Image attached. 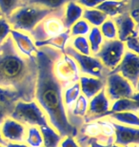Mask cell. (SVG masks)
Returning <instances> with one entry per match:
<instances>
[{"mask_svg": "<svg viewBox=\"0 0 139 147\" xmlns=\"http://www.w3.org/2000/svg\"><path fill=\"white\" fill-rule=\"evenodd\" d=\"M63 54L52 47L38 48L36 60L38 66L34 99L48 117L49 124L58 132L61 137L75 138L77 130L69 121L63 102V83L54 72V64Z\"/></svg>", "mask_w": 139, "mask_h": 147, "instance_id": "1", "label": "cell"}, {"mask_svg": "<svg viewBox=\"0 0 139 147\" xmlns=\"http://www.w3.org/2000/svg\"><path fill=\"white\" fill-rule=\"evenodd\" d=\"M37 72L36 57L23 55L11 36L0 44V87L11 88L18 93L21 100L32 101L34 99Z\"/></svg>", "mask_w": 139, "mask_h": 147, "instance_id": "2", "label": "cell"}, {"mask_svg": "<svg viewBox=\"0 0 139 147\" xmlns=\"http://www.w3.org/2000/svg\"><path fill=\"white\" fill-rule=\"evenodd\" d=\"M75 140L79 147H89L93 142L111 145L114 140L112 122L104 119L84 123L77 130Z\"/></svg>", "mask_w": 139, "mask_h": 147, "instance_id": "3", "label": "cell"}, {"mask_svg": "<svg viewBox=\"0 0 139 147\" xmlns=\"http://www.w3.org/2000/svg\"><path fill=\"white\" fill-rule=\"evenodd\" d=\"M55 10H49L39 6L23 4L21 7L16 9L8 17L7 20L13 30L30 34L41 20L51 14Z\"/></svg>", "mask_w": 139, "mask_h": 147, "instance_id": "4", "label": "cell"}, {"mask_svg": "<svg viewBox=\"0 0 139 147\" xmlns=\"http://www.w3.org/2000/svg\"><path fill=\"white\" fill-rule=\"evenodd\" d=\"M10 117L25 126L41 127L49 124L48 117L35 100L16 101Z\"/></svg>", "mask_w": 139, "mask_h": 147, "instance_id": "5", "label": "cell"}, {"mask_svg": "<svg viewBox=\"0 0 139 147\" xmlns=\"http://www.w3.org/2000/svg\"><path fill=\"white\" fill-rule=\"evenodd\" d=\"M64 53L75 61L81 76H88L106 80L107 76L110 75L111 70L106 68L98 58L94 55H86L76 52L69 43L65 47Z\"/></svg>", "mask_w": 139, "mask_h": 147, "instance_id": "6", "label": "cell"}, {"mask_svg": "<svg viewBox=\"0 0 139 147\" xmlns=\"http://www.w3.org/2000/svg\"><path fill=\"white\" fill-rule=\"evenodd\" d=\"M65 6L54 11L35 26L29 34L34 42L44 41L58 36L67 30L63 22Z\"/></svg>", "mask_w": 139, "mask_h": 147, "instance_id": "7", "label": "cell"}, {"mask_svg": "<svg viewBox=\"0 0 139 147\" xmlns=\"http://www.w3.org/2000/svg\"><path fill=\"white\" fill-rule=\"evenodd\" d=\"M104 89L111 102L120 98H131L134 100L139 99L138 90L135 89L120 74L110 73V75L106 78Z\"/></svg>", "mask_w": 139, "mask_h": 147, "instance_id": "8", "label": "cell"}, {"mask_svg": "<svg viewBox=\"0 0 139 147\" xmlns=\"http://www.w3.org/2000/svg\"><path fill=\"white\" fill-rule=\"evenodd\" d=\"M126 52L125 43L118 39L104 40L98 52L93 55L101 61L106 68L112 71L122 59Z\"/></svg>", "mask_w": 139, "mask_h": 147, "instance_id": "9", "label": "cell"}, {"mask_svg": "<svg viewBox=\"0 0 139 147\" xmlns=\"http://www.w3.org/2000/svg\"><path fill=\"white\" fill-rule=\"evenodd\" d=\"M54 72L65 88L78 82L81 76L76 62L65 53L61 54L55 61Z\"/></svg>", "mask_w": 139, "mask_h": 147, "instance_id": "10", "label": "cell"}, {"mask_svg": "<svg viewBox=\"0 0 139 147\" xmlns=\"http://www.w3.org/2000/svg\"><path fill=\"white\" fill-rule=\"evenodd\" d=\"M111 73L120 74L135 89L138 90L139 82V57L138 54L126 50L122 59Z\"/></svg>", "mask_w": 139, "mask_h": 147, "instance_id": "11", "label": "cell"}, {"mask_svg": "<svg viewBox=\"0 0 139 147\" xmlns=\"http://www.w3.org/2000/svg\"><path fill=\"white\" fill-rule=\"evenodd\" d=\"M111 102L106 95L105 89H102L89 101L87 113L83 117L84 123L106 119L111 114Z\"/></svg>", "mask_w": 139, "mask_h": 147, "instance_id": "12", "label": "cell"}, {"mask_svg": "<svg viewBox=\"0 0 139 147\" xmlns=\"http://www.w3.org/2000/svg\"><path fill=\"white\" fill-rule=\"evenodd\" d=\"M117 30L118 40L126 42L132 37L138 36V24L130 16L129 11L112 17Z\"/></svg>", "mask_w": 139, "mask_h": 147, "instance_id": "13", "label": "cell"}, {"mask_svg": "<svg viewBox=\"0 0 139 147\" xmlns=\"http://www.w3.org/2000/svg\"><path fill=\"white\" fill-rule=\"evenodd\" d=\"M27 126L20 123L11 117H7L0 126L2 138L8 142H24Z\"/></svg>", "mask_w": 139, "mask_h": 147, "instance_id": "14", "label": "cell"}, {"mask_svg": "<svg viewBox=\"0 0 139 147\" xmlns=\"http://www.w3.org/2000/svg\"><path fill=\"white\" fill-rule=\"evenodd\" d=\"M112 122L114 128V144L120 146H134L139 143V129Z\"/></svg>", "mask_w": 139, "mask_h": 147, "instance_id": "15", "label": "cell"}, {"mask_svg": "<svg viewBox=\"0 0 139 147\" xmlns=\"http://www.w3.org/2000/svg\"><path fill=\"white\" fill-rule=\"evenodd\" d=\"M11 37L13 39L16 49L21 53L23 55L27 57H36L38 48L35 46L34 41L27 33H23L20 31H15L11 29Z\"/></svg>", "mask_w": 139, "mask_h": 147, "instance_id": "16", "label": "cell"}, {"mask_svg": "<svg viewBox=\"0 0 139 147\" xmlns=\"http://www.w3.org/2000/svg\"><path fill=\"white\" fill-rule=\"evenodd\" d=\"M78 82L80 85L81 94L89 100L96 96L102 89H104L106 85V80L88 76H80Z\"/></svg>", "mask_w": 139, "mask_h": 147, "instance_id": "17", "label": "cell"}, {"mask_svg": "<svg viewBox=\"0 0 139 147\" xmlns=\"http://www.w3.org/2000/svg\"><path fill=\"white\" fill-rule=\"evenodd\" d=\"M95 9L112 18L121 13L130 11V2L125 0H105Z\"/></svg>", "mask_w": 139, "mask_h": 147, "instance_id": "18", "label": "cell"}, {"mask_svg": "<svg viewBox=\"0 0 139 147\" xmlns=\"http://www.w3.org/2000/svg\"><path fill=\"white\" fill-rule=\"evenodd\" d=\"M83 11H84L83 7H81L80 5H78L75 1H69L65 5L63 22L65 28L67 30H70L71 27L76 21L81 19L82 14H83Z\"/></svg>", "mask_w": 139, "mask_h": 147, "instance_id": "19", "label": "cell"}, {"mask_svg": "<svg viewBox=\"0 0 139 147\" xmlns=\"http://www.w3.org/2000/svg\"><path fill=\"white\" fill-rule=\"evenodd\" d=\"M106 119L111 121L119 123V124L132 126V127H138L139 126V117L138 113L134 112H120V113H112L106 117Z\"/></svg>", "mask_w": 139, "mask_h": 147, "instance_id": "20", "label": "cell"}, {"mask_svg": "<svg viewBox=\"0 0 139 147\" xmlns=\"http://www.w3.org/2000/svg\"><path fill=\"white\" fill-rule=\"evenodd\" d=\"M71 38L72 37H71V34H70V30H66L62 34H58V36H54L52 38H49V39L44 40V41L34 42V44L37 48L45 47V46H50V47H52V48H54V49L59 50V51H61L62 53H64L65 47L67 46L68 41H69Z\"/></svg>", "mask_w": 139, "mask_h": 147, "instance_id": "21", "label": "cell"}, {"mask_svg": "<svg viewBox=\"0 0 139 147\" xmlns=\"http://www.w3.org/2000/svg\"><path fill=\"white\" fill-rule=\"evenodd\" d=\"M43 137V146L45 147H59L63 137H61L57 131L51 125H45L39 127Z\"/></svg>", "mask_w": 139, "mask_h": 147, "instance_id": "22", "label": "cell"}, {"mask_svg": "<svg viewBox=\"0 0 139 147\" xmlns=\"http://www.w3.org/2000/svg\"><path fill=\"white\" fill-rule=\"evenodd\" d=\"M81 95V89L79 82H75L71 86L65 88L63 91V102L65 109L67 111V114H69V112L75 105V103L79 98V96Z\"/></svg>", "mask_w": 139, "mask_h": 147, "instance_id": "23", "label": "cell"}, {"mask_svg": "<svg viewBox=\"0 0 139 147\" xmlns=\"http://www.w3.org/2000/svg\"><path fill=\"white\" fill-rule=\"evenodd\" d=\"M139 100H134L131 98H120L113 102L111 105V114L120 113V112H134L138 113ZM110 114V115H111Z\"/></svg>", "mask_w": 139, "mask_h": 147, "instance_id": "24", "label": "cell"}, {"mask_svg": "<svg viewBox=\"0 0 139 147\" xmlns=\"http://www.w3.org/2000/svg\"><path fill=\"white\" fill-rule=\"evenodd\" d=\"M82 17L89 24L93 25V27H100L102 23L107 18H109L107 14H105L97 9H85L83 11Z\"/></svg>", "mask_w": 139, "mask_h": 147, "instance_id": "25", "label": "cell"}, {"mask_svg": "<svg viewBox=\"0 0 139 147\" xmlns=\"http://www.w3.org/2000/svg\"><path fill=\"white\" fill-rule=\"evenodd\" d=\"M24 143L30 147L43 146V137L39 127L36 126H27Z\"/></svg>", "mask_w": 139, "mask_h": 147, "instance_id": "26", "label": "cell"}, {"mask_svg": "<svg viewBox=\"0 0 139 147\" xmlns=\"http://www.w3.org/2000/svg\"><path fill=\"white\" fill-rule=\"evenodd\" d=\"M21 1L23 4L39 6L49 10H57L64 7L70 0H21Z\"/></svg>", "mask_w": 139, "mask_h": 147, "instance_id": "27", "label": "cell"}, {"mask_svg": "<svg viewBox=\"0 0 139 147\" xmlns=\"http://www.w3.org/2000/svg\"><path fill=\"white\" fill-rule=\"evenodd\" d=\"M88 34L89 36L87 39L89 41V44H90L91 52L94 55L98 52L100 46L104 42V37H103L101 32H100V29L98 27L91 28L90 33Z\"/></svg>", "mask_w": 139, "mask_h": 147, "instance_id": "28", "label": "cell"}, {"mask_svg": "<svg viewBox=\"0 0 139 147\" xmlns=\"http://www.w3.org/2000/svg\"><path fill=\"white\" fill-rule=\"evenodd\" d=\"M100 32H101L102 36L106 40H113L117 39V30L116 26H115L113 20L111 18H107L102 25L100 26Z\"/></svg>", "mask_w": 139, "mask_h": 147, "instance_id": "29", "label": "cell"}, {"mask_svg": "<svg viewBox=\"0 0 139 147\" xmlns=\"http://www.w3.org/2000/svg\"><path fill=\"white\" fill-rule=\"evenodd\" d=\"M21 100L18 93L11 88L0 87V104H15Z\"/></svg>", "mask_w": 139, "mask_h": 147, "instance_id": "30", "label": "cell"}, {"mask_svg": "<svg viewBox=\"0 0 139 147\" xmlns=\"http://www.w3.org/2000/svg\"><path fill=\"white\" fill-rule=\"evenodd\" d=\"M76 52L80 53L82 55H91L90 44L87 39V37L80 36H75L73 37L72 39V44H70Z\"/></svg>", "mask_w": 139, "mask_h": 147, "instance_id": "31", "label": "cell"}, {"mask_svg": "<svg viewBox=\"0 0 139 147\" xmlns=\"http://www.w3.org/2000/svg\"><path fill=\"white\" fill-rule=\"evenodd\" d=\"M91 31V25L84 19H79L76 21L70 29L71 37L80 36H87Z\"/></svg>", "mask_w": 139, "mask_h": 147, "instance_id": "32", "label": "cell"}, {"mask_svg": "<svg viewBox=\"0 0 139 147\" xmlns=\"http://www.w3.org/2000/svg\"><path fill=\"white\" fill-rule=\"evenodd\" d=\"M21 0H0V11L6 18H8L16 9L21 7Z\"/></svg>", "mask_w": 139, "mask_h": 147, "instance_id": "33", "label": "cell"}, {"mask_svg": "<svg viewBox=\"0 0 139 147\" xmlns=\"http://www.w3.org/2000/svg\"><path fill=\"white\" fill-rule=\"evenodd\" d=\"M11 31V25L9 24L7 18L0 11V44L4 42L10 36Z\"/></svg>", "mask_w": 139, "mask_h": 147, "instance_id": "34", "label": "cell"}, {"mask_svg": "<svg viewBox=\"0 0 139 147\" xmlns=\"http://www.w3.org/2000/svg\"><path fill=\"white\" fill-rule=\"evenodd\" d=\"M15 104H0V126L13 112Z\"/></svg>", "mask_w": 139, "mask_h": 147, "instance_id": "35", "label": "cell"}, {"mask_svg": "<svg viewBox=\"0 0 139 147\" xmlns=\"http://www.w3.org/2000/svg\"><path fill=\"white\" fill-rule=\"evenodd\" d=\"M124 43H125L126 50L131 51V52H134V53H135V54H138V53H139V39H138V36L130 38V39H128L126 42H124Z\"/></svg>", "mask_w": 139, "mask_h": 147, "instance_id": "36", "label": "cell"}, {"mask_svg": "<svg viewBox=\"0 0 139 147\" xmlns=\"http://www.w3.org/2000/svg\"><path fill=\"white\" fill-rule=\"evenodd\" d=\"M104 1L105 0H75V2L86 9H95L97 6Z\"/></svg>", "mask_w": 139, "mask_h": 147, "instance_id": "37", "label": "cell"}, {"mask_svg": "<svg viewBox=\"0 0 139 147\" xmlns=\"http://www.w3.org/2000/svg\"><path fill=\"white\" fill-rule=\"evenodd\" d=\"M59 147H79V145L76 143L75 138L68 136L63 138V140H61L60 146Z\"/></svg>", "mask_w": 139, "mask_h": 147, "instance_id": "38", "label": "cell"}, {"mask_svg": "<svg viewBox=\"0 0 139 147\" xmlns=\"http://www.w3.org/2000/svg\"><path fill=\"white\" fill-rule=\"evenodd\" d=\"M129 13H130V16H131V17L132 19L134 20V22H136L137 24H138V21H139V9H132V10H131L129 11Z\"/></svg>", "mask_w": 139, "mask_h": 147, "instance_id": "39", "label": "cell"}, {"mask_svg": "<svg viewBox=\"0 0 139 147\" xmlns=\"http://www.w3.org/2000/svg\"><path fill=\"white\" fill-rule=\"evenodd\" d=\"M4 147H30L27 145L26 143L22 142V143H16V142H8L6 143V145Z\"/></svg>", "mask_w": 139, "mask_h": 147, "instance_id": "40", "label": "cell"}, {"mask_svg": "<svg viewBox=\"0 0 139 147\" xmlns=\"http://www.w3.org/2000/svg\"><path fill=\"white\" fill-rule=\"evenodd\" d=\"M139 5V0H130V11L132 9H137Z\"/></svg>", "mask_w": 139, "mask_h": 147, "instance_id": "41", "label": "cell"}, {"mask_svg": "<svg viewBox=\"0 0 139 147\" xmlns=\"http://www.w3.org/2000/svg\"><path fill=\"white\" fill-rule=\"evenodd\" d=\"M111 145H108V144H102V143H99L97 142H93L90 143L89 147H110Z\"/></svg>", "mask_w": 139, "mask_h": 147, "instance_id": "42", "label": "cell"}, {"mask_svg": "<svg viewBox=\"0 0 139 147\" xmlns=\"http://www.w3.org/2000/svg\"><path fill=\"white\" fill-rule=\"evenodd\" d=\"M6 143H7V142H6V140H5L4 139H3L2 136H1V133H0V144L3 145V146H5V145H6Z\"/></svg>", "mask_w": 139, "mask_h": 147, "instance_id": "43", "label": "cell"}, {"mask_svg": "<svg viewBox=\"0 0 139 147\" xmlns=\"http://www.w3.org/2000/svg\"><path fill=\"white\" fill-rule=\"evenodd\" d=\"M110 147H132V146H120V145H117V144H114V143H112V144Z\"/></svg>", "mask_w": 139, "mask_h": 147, "instance_id": "44", "label": "cell"}, {"mask_svg": "<svg viewBox=\"0 0 139 147\" xmlns=\"http://www.w3.org/2000/svg\"><path fill=\"white\" fill-rule=\"evenodd\" d=\"M0 147H4V146H3V145H1V144H0Z\"/></svg>", "mask_w": 139, "mask_h": 147, "instance_id": "45", "label": "cell"}, {"mask_svg": "<svg viewBox=\"0 0 139 147\" xmlns=\"http://www.w3.org/2000/svg\"><path fill=\"white\" fill-rule=\"evenodd\" d=\"M132 147H137V145H134V146H132Z\"/></svg>", "mask_w": 139, "mask_h": 147, "instance_id": "46", "label": "cell"}, {"mask_svg": "<svg viewBox=\"0 0 139 147\" xmlns=\"http://www.w3.org/2000/svg\"><path fill=\"white\" fill-rule=\"evenodd\" d=\"M70 1H75V0H70Z\"/></svg>", "mask_w": 139, "mask_h": 147, "instance_id": "47", "label": "cell"}, {"mask_svg": "<svg viewBox=\"0 0 139 147\" xmlns=\"http://www.w3.org/2000/svg\"><path fill=\"white\" fill-rule=\"evenodd\" d=\"M40 147H45V146H40Z\"/></svg>", "mask_w": 139, "mask_h": 147, "instance_id": "48", "label": "cell"}]
</instances>
